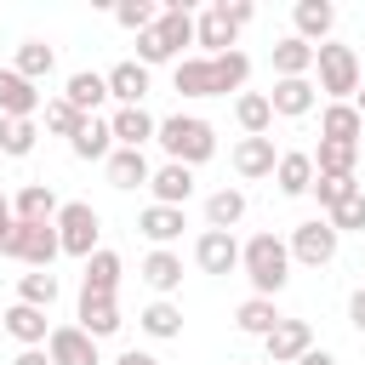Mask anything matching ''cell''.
<instances>
[{
	"label": "cell",
	"mask_w": 365,
	"mask_h": 365,
	"mask_svg": "<svg viewBox=\"0 0 365 365\" xmlns=\"http://www.w3.org/2000/svg\"><path fill=\"white\" fill-rule=\"evenodd\" d=\"M314 154H302V148H291V154H279V165H274V182H279V194L285 200H302V194H314Z\"/></svg>",
	"instance_id": "d6986e66"
},
{
	"label": "cell",
	"mask_w": 365,
	"mask_h": 365,
	"mask_svg": "<svg viewBox=\"0 0 365 365\" xmlns=\"http://www.w3.org/2000/svg\"><path fill=\"white\" fill-rule=\"evenodd\" d=\"M137 274H143V285H148V291H160V297L182 291V257H177V251H148Z\"/></svg>",
	"instance_id": "4316f807"
},
{
	"label": "cell",
	"mask_w": 365,
	"mask_h": 365,
	"mask_svg": "<svg viewBox=\"0 0 365 365\" xmlns=\"http://www.w3.org/2000/svg\"><path fill=\"white\" fill-rule=\"evenodd\" d=\"M240 268L251 279V297H279L291 279V245L279 234H251L240 245Z\"/></svg>",
	"instance_id": "3957f363"
},
{
	"label": "cell",
	"mask_w": 365,
	"mask_h": 365,
	"mask_svg": "<svg viewBox=\"0 0 365 365\" xmlns=\"http://www.w3.org/2000/svg\"><path fill=\"white\" fill-rule=\"evenodd\" d=\"M11 228H17V217H11V200L0 194V251H6V240H11Z\"/></svg>",
	"instance_id": "bcb514c9"
},
{
	"label": "cell",
	"mask_w": 365,
	"mask_h": 365,
	"mask_svg": "<svg viewBox=\"0 0 365 365\" xmlns=\"http://www.w3.org/2000/svg\"><path fill=\"white\" fill-rule=\"evenodd\" d=\"M359 131H365V120H359L354 103H325V114H319V137L325 143H359Z\"/></svg>",
	"instance_id": "836d02e7"
},
{
	"label": "cell",
	"mask_w": 365,
	"mask_h": 365,
	"mask_svg": "<svg viewBox=\"0 0 365 365\" xmlns=\"http://www.w3.org/2000/svg\"><path fill=\"white\" fill-rule=\"evenodd\" d=\"M97 234H103V217L86 205V200H68L63 211H57V240H63V257H91V251H103L97 245Z\"/></svg>",
	"instance_id": "52a82bcc"
},
{
	"label": "cell",
	"mask_w": 365,
	"mask_h": 365,
	"mask_svg": "<svg viewBox=\"0 0 365 365\" xmlns=\"http://www.w3.org/2000/svg\"><path fill=\"white\" fill-rule=\"evenodd\" d=\"M354 165H359V143H325L319 137V148H314L319 177H354Z\"/></svg>",
	"instance_id": "d590c367"
},
{
	"label": "cell",
	"mask_w": 365,
	"mask_h": 365,
	"mask_svg": "<svg viewBox=\"0 0 365 365\" xmlns=\"http://www.w3.org/2000/svg\"><path fill=\"white\" fill-rule=\"evenodd\" d=\"M262 348H268L274 365H297V359L314 348V325H308V319H279L274 336H262Z\"/></svg>",
	"instance_id": "8fae6325"
},
{
	"label": "cell",
	"mask_w": 365,
	"mask_h": 365,
	"mask_svg": "<svg viewBox=\"0 0 365 365\" xmlns=\"http://www.w3.org/2000/svg\"><path fill=\"white\" fill-rule=\"evenodd\" d=\"M291 262H302V268H325V262H336V245H342V234L331 228V217H308V222H297L291 228Z\"/></svg>",
	"instance_id": "ba28073f"
},
{
	"label": "cell",
	"mask_w": 365,
	"mask_h": 365,
	"mask_svg": "<svg viewBox=\"0 0 365 365\" xmlns=\"http://www.w3.org/2000/svg\"><path fill=\"white\" fill-rule=\"evenodd\" d=\"M114 23L131 29V34H148V29L160 23V6H154V0H120V6H114Z\"/></svg>",
	"instance_id": "ab89813d"
},
{
	"label": "cell",
	"mask_w": 365,
	"mask_h": 365,
	"mask_svg": "<svg viewBox=\"0 0 365 365\" xmlns=\"http://www.w3.org/2000/svg\"><path fill=\"white\" fill-rule=\"evenodd\" d=\"M354 108H359V120H365V86H359V91H354Z\"/></svg>",
	"instance_id": "f907efd6"
},
{
	"label": "cell",
	"mask_w": 365,
	"mask_h": 365,
	"mask_svg": "<svg viewBox=\"0 0 365 365\" xmlns=\"http://www.w3.org/2000/svg\"><path fill=\"white\" fill-rule=\"evenodd\" d=\"M40 114V86L23 80L17 68H0V120H34Z\"/></svg>",
	"instance_id": "7c38bea8"
},
{
	"label": "cell",
	"mask_w": 365,
	"mask_h": 365,
	"mask_svg": "<svg viewBox=\"0 0 365 365\" xmlns=\"http://www.w3.org/2000/svg\"><path fill=\"white\" fill-rule=\"evenodd\" d=\"M0 325L23 342V348H46V336H51V319H46V308H29V302H11L6 314H0Z\"/></svg>",
	"instance_id": "ffe728a7"
},
{
	"label": "cell",
	"mask_w": 365,
	"mask_h": 365,
	"mask_svg": "<svg viewBox=\"0 0 365 365\" xmlns=\"http://www.w3.org/2000/svg\"><path fill=\"white\" fill-rule=\"evenodd\" d=\"M291 23H297V40H308L314 51L331 40V29H336V6L331 0H297L291 6Z\"/></svg>",
	"instance_id": "4fadbf2b"
},
{
	"label": "cell",
	"mask_w": 365,
	"mask_h": 365,
	"mask_svg": "<svg viewBox=\"0 0 365 365\" xmlns=\"http://www.w3.org/2000/svg\"><path fill=\"white\" fill-rule=\"evenodd\" d=\"M268 103H274V114H279V120H302V114L319 103V86H314V80H274Z\"/></svg>",
	"instance_id": "44dd1931"
},
{
	"label": "cell",
	"mask_w": 365,
	"mask_h": 365,
	"mask_svg": "<svg viewBox=\"0 0 365 365\" xmlns=\"http://www.w3.org/2000/svg\"><path fill=\"white\" fill-rule=\"evenodd\" d=\"M331 228H336V234H365V188L331 211Z\"/></svg>",
	"instance_id": "7bdbcfd3"
},
{
	"label": "cell",
	"mask_w": 365,
	"mask_h": 365,
	"mask_svg": "<svg viewBox=\"0 0 365 365\" xmlns=\"http://www.w3.org/2000/svg\"><path fill=\"white\" fill-rule=\"evenodd\" d=\"M279 319H285V314L274 308V297H245V302L234 308V325H240L245 336H274Z\"/></svg>",
	"instance_id": "e575fe53"
},
{
	"label": "cell",
	"mask_w": 365,
	"mask_h": 365,
	"mask_svg": "<svg viewBox=\"0 0 365 365\" xmlns=\"http://www.w3.org/2000/svg\"><path fill=\"white\" fill-rule=\"evenodd\" d=\"M234 40H240V29H234V17L222 11V0L194 17V46H200V57H222V51H234Z\"/></svg>",
	"instance_id": "9c48e42d"
},
{
	"label": "cell",
	"mask_w": 365,
	"mask_h": 365,
	"mask_svg": "<svg viewBox=\"0 0 365 365\" xmlns=\"http://www.w3.org/2000/svg\"><path fill=\"white\" fill-rule=\"evenodd\" d=\"M103 171H108V182H114V188H125V194L154 182V165H148V154H143V148H114Z\"/></svg>",
	"instance_id": "ac0fdd59"
},
{
	"label": "cell",
	"mask_w": 365,
	"mask_h": 365,
	"mask_svg": "<svg viewBox=\"0 0 365 365\" xmlns=\"http://www.w3.org/2000/svg\"><path fill=\"white\" fill-rule=\"evenodd\" d=\"M245 188H217L211 200H205V228H222V234H234L240 222H245Z\"/></svg>",
	"instance_id": "f546056e"
},
{
	"label": "cell",
	"mask_w": 365,
	"mask_h": 365,
	"mask_svg": "<svg viewBox=\"0 0 365 365\" xmlns=\"http://www.w3.org/2000/svg\"><path fill=\"white\" fill-rule=\"evenodd\" d=\"M137 325H143V336H154V342H177V336H182V308H177L171 297H160V302H148V308L137 314Z\"/></svg>",
	"instance_id": "4dcf8cb0"
},
{
	"label": "cell",
	"mask_w": 365,
	"mask_h": 365,
	"mask_svg": "<svg viewBox=\"0 0 365 365\" xmlns=\"http://www.w3.org/2000/svg\"><path fill=\"white\" fill-rule=\"evenodd\" d=\"M120 325H125V319H120V302H114V297H91V291H80V331H86V336L103 342V336H114Z\"/></svg>",
	"instance_id": "cb8c5ba5"
},
{
	"label": "cell",
	"mask_w": 365,
	"mask_h": 365,
	"mask_svg": "<svg viewBox=\"0 0 365 365\" xmlns=\"http://www.w3.org/2000/svg\"><path fill=\"white\" fill-rule=\"evenodd\" d=\"M108 125H114V143H120V148H143V143H154V131H160V120H154L148 108H114Z\"/></svg>",
	"instance_id": "d4e9b609"
},
{
	"label": "cell",
	"mask_w": 365,
	"mask_h": 365,
	"mask_svg": "<svg viewBox=\"0 0 365 365\" xmlns=\"http://www.w3.org/2000/svg\"><path fill=\"white\" fill-rule=\"evenodd\" d=\"M11 68H17L23 80H34V86H40V80L57 68V51H51L46 40H23V46H17V57H11Z\"/></svg>",
	"instance_id": "74e56055"
},
{
	"label": "cell",
	"mask_w": 365,
	"mask_h": 365,
	"mask_svg": "<svg viewBox=\"0 0 365 365\" xmlns=\"http://www.w3.org/2000/svg\"><path fill=\"white\" fill-rule=\"evenodd\" d=\"M194 262H200L205 274H234V268H240V240L222 234V228H205V234L194 240Z\"/></svg>",
	"instance_id": "9a60e30c"
},
{
	"label": "cell",
	"mask_w": 365,
	"mask_h": 365,
	"mask_svg": "<svg viewBox=\"0 0 365 365\" xmlns=\"http://www.w3.org/2000/svg\"><path fill=\"white\" fill-rule=\"evenodd\" d=\"M308 74H314V46L297 40V34H285L274 46V80H308Z\"/></svg>",
	"instance_id": "83f0119b"
},
{
	"label": "cell",
	"mask_w": 365,
	"mask_h": 365,
	"mask_svg": "<svg viewBox=\"0 0 365 365\" xmlns=\"http://www.w3.org/2000/svg\"><path fill=\"white\" fill-rule=\"evenodd\" d=\"M11 365H51V354H46V348H23Z\"/></svg>",
	"instance_id": "c3c4849f"
},
{
	"label": "cell",
	"mask_w": 365,
	"mask_h": 365,
	"mask_svg": "<svg viewBox=\"0 0 365 365\" xmlns=\"http://www.w3.org/2000/svg\"><path fill=\"white\" fill-rule=\"evenodd\" d=\"M182 46H194V11H188V0H165L160 6V23L148 34H137V63L143 68L182 63Z\"/></svg>",
	"instance_id": "7a4b0ae2"
},
{
	"label": "cell",
	"mask_w": 365,
	"mask_h": 365,
	"mask_svg": "<svg viewBox=\"0 0 365 365\" xmlns=\"http://www.w3.org/2000/svg\"><path fill=\"white\" fill-rule=\"evenodd\" d=\"M68 148H74V160H103V165H108V154H114L120 143H114V125H108V120L86 114V125L68 137Z\"/></svg>",
	"instance_id": "7402d4cb"
},
{
	"label": "cell",
	"mask_w": 365,
	"mask_h": 365,
	"mask_svg": "<svg viewBox=\"0 0 365 365\" xmlns=\"http://www.w3.org/2000/svg\"><path fill=\"white\" fill-rule=\"evenodd\" d=\"M222 11L234 17V29H245V23L257 17V6H251V0H222Z\"/></svg>",
	"instance_id": "ee69618b"
},
{
	"label": "cell",
	"mask_w": 365,
	"mask_h": 365,
	"mask_svg": "<svg viewBox=\"0 0 365 365\" xmlns=\"http://www.w3.org/2000/svg\"><path fill=\"white\" fill-rule=\"evenodd\" d=\"M182 205H143L137 211V234L154 240V251H171V240H182Z\"/></svg>",
	"instance_id": "5bb4252c"
},
{
	"label": "cell",
	"mask_w": 365,
	"mask_h": 365,
	"mask_svg": "<svg viewBox=\"0 0 365 365\" xmlns=\"http://www.w3.org/2000/svg\"><path fill=\"white\" fill-rule=\"evenodd\" d=\"M46 354H51V365H103V354H97V336H86L80 325H51V336H46Z\"/></svg>",
	"instance_id": "30bf717a"
},
{
	"label": "cell",
	"mask_w": 365,
	"mask_h": 365,
	"mask_svg": "<svg viewBox=\"0 0 365 365\" xmlns=\"http://www.w3.org/2000/svg\"><path fill=\"white\" fill-rule=\"evenodd\" d=\"M274 165H279V154H274V137H240V143H234V171H240L245 182H257V177H274Z\"/></svg>",
	"instance_id": "e0dca14e"
},
{
	"label": "cell",
	"mask_w": 365,
	"mask_h": 365,
	"mask_svg": "<svg viewBox=\"0 0 365 365\" xmlns=\"http://www.w3.org/2000/svg\"><path fill=\"white\" fill-rule=\"evenodd\" d=\"M154 143H160L177 165H188V171L217 154V131H211V120H200V114H171V120H160Z\"/></svg>",
	"instance_id": "277c9868"
},
{
	"label": "cell",
	"mask_w": 365,
	"mask_h": 365,
	"mask_svg": "<svg viewBox=\"0 0 365 365\" xmlns=\"http://www.w3.org/2000/svg\"><path fill=\"white\" fill-rule=\"evenodd\" d=\"M57 194H51V182H23L17 188V200H11V217L17 222H57Z\"/></svg>",
	"instance_id": "603a6c76"
},
{
	"label": "cell",
	"mask_w": 365,
	"mask_h": 365,
	"mask_svg": "<svg viewBox=\"0 0 365 365\" xmlns=\"http://www.w3.org/2000/svg\"><path fill=\"white\" fill-rule=\"evenodd\" d=\"M154 205H188V194H194V171L188 165H177V160H165L160 171H154Z\"/></svg>",
	"instance_id": "f1b7e54d"
},
{
	"label": "cell",
	"mask_w": 365,
	"mask_h": 365,
	"mask_svg": "<svg viewBox=\"0 0 365 365\" xmlns=\"http://www.w3.org/2000/svg\"><path fill=\"white\" fill-rule=\"evenodd\" d=\"M297 365H336V354H331V348H308Z\"/></svg>",
	"instance_id": "7dc6e473"
},
{
	"label": "cell",
	"mask_w": 365,
	"mask_h": 365,
	"mask_svg": "<svg viewBox=\"0 0 365 365\" xmlns=\"http://www.w3.org/2000/svg\"><path fill=\"white\" fill-rule=\"evenodd\" d=\"M314 194H319V211L331 217L342 200H354V194H359V182H354V177H314Z\"/></svg>",
	"instance_id": "b9f144b4"
},
{
	"label": "cell",
	"mask_w": 365,
	"mask_h": 365,
	"mask_svg": "<svg viewBox=\"0 0 365 365\" xmlns=\"http://www.w3.org/2000/svg\"><path fill=\"white\" fill-rule=\"evenodd\" d=\"M108 97H114L120 108H143V97H148V68H143L137 57L114 63V68H108Z\"/></svg>",
	"instance_id": "2e32d148"
},
{
	"label": "cell",
	"mask_w": 365,
	"mask_h": 365,
	"mask_svg": "<svg viewBox=\"0 0 365 365\" xmlns=\"http://www.w3.org/2000/svg\"><path fill=\"white\" fill-rule=\"evenodd\" d=\"M348 325H354V331H365V285L348 297Z\"/></svg>",
	"instance_id": "f6af8a7d"
},
{
	"label": "cell",
	"mask_w": 365,
	"mask_h": 365,
	"mask_svg": "<svg viewBox=\"0 0 365 365\" xmlns=\"http://www.w3.org/2000/svg\"><path fill=\"white\" fill-rule=\"evenodd\" d=\"M80 125H86V114H80L68 97H51V103H46V131H51V137H74Z\"/></svg>",
	"instance_id": "60d3db41"
},
{
	"label": "cell",
	"mask_w": 365,
	"mask_h": 365,
	"mask_svg": "<svg viewBox=\"0 0 365 365\" xmlns=\"http://www.w3.org/2000/svg\"><path fill=\"white\" fill-rule=\"evenodd\" d=\"M63 97H68L80 114H97V108L108 103V74H91V68H80V74H68Z\"/></svg>",
	"instance_id": "1f68e13d"
},
{
	"label": "cell",
	"mask_w": 365,
	"mask_h": 365,
	"mask_svg": "<svg viewBox=\"0 0 365 365\" xmlns=\"http://www.w3.org/2000/svg\"><path fill=\"white\" fill-rule=\"evenodd\" d=\"M314 74H319V91H325L331 103H354V91L365 86L359 51H354V46H336V40H325V46L314 51Z\"/></svg>",
	"instance_id": "5b68a950"
},
{
	"label": "cell",
	"mask_w": 365,
	"mask_h": 365,
	"mask_svg": "<svg viewBox=\"0 0 365 365\" xmlns=\"http://www.w3.org/2000/svg\"><path fill=\"white\" fill-rule=\"evenodd\" d=\"M57 274L51 268H29V274H17V302H29V308H46L51 314V302H57Z\"/></svg>",
	"instance_id": "8d00e7d4"
},
{
	"label": "cell",
	"mask_w": 365,
	"mask_h": 365,
	"mask_svg": "<svg viewBox=\"0 0 365 365\" xmlns=\"http://www.w3.org/2000/svg\"><path fill=\"white\" fill-rule=\"evenodd\" d=\"M120 274H125V268H120V251L103 245V251L86 257V279H80V291H91V297H114V291H120Z\"/></svg>",
	"instance_id": "484cf974"
},
{
	"label": "cell",
	"mask_w": 365,
	"mask_h": 365,
	"mask_svg": "<svg viewBox=\"0 0 365 365\" xmlns=\"http://www.w3.org/2000/svg\"><path fill=\"white\" fill-rule=\"evenodd\" d=\"M6 257L23 262V268H51L63 257V240H57V222H17L11 240H6Z\"/></svg>",
	"instance_id": "8992f818"
},
{
	"label": "cell",
	"mask_w": 365,
	"mask_h": 365,
	"mask_svg": "<svg viewBox=\"0 0 365 365\" xmlns=\"http://www.w3.org/2000/svg\"><path fill=\"white\" fill-rule=\"evenodd\" d=\"M114 365H160V359H154V354H143V348H125Z\"/></svg>",
	"instance_id": "681fc988"
},
{
	"label": "cell",
	"mask_w": 365,
	"mask_h": 365,
	"mask_svg": "<svg viewBox=\"0 0 365 365\" xmlns=\"http://www.w3.org/2000/svg\"><path fill=\"white\" fill-rule=\"evenodd\" d=\"M234 120H240L245 137H268V125H274V103H268V91H240V97H234Z\"/></svg>",
	"instance_id": "d6a6232c"
},
{
	"label": "cell",
	"mask_w": 365,
	"mask_h": 365,
	"mask_svg": "<svg viewBox=\"0 0 365 365\" xmlns=\"http://www.w3.org/2000/svg\"><path fill=\"white\" fill-rule=\"evenodd\" d=\"M34 120H0V154L6 160H29L34 154Z\"/></svg>",
	"instance_id": "f35d334b"
},
{
	"label": "cell",
	"mask_w": 365,
	"mask_h": 365,
	"mask_svg": "<svg viewBox=\"0 0 365 365\" xmlns=\"http://www.w3.org/2000/svg\"><path fill=\"white\" fill-rule=\"evenodd\" d=\"M245 74H251V57L245 51H222V57H182L171 68V86L182 97H228V91H245Z\"/></svg>",
	"instance_id": "6da1fadb"
}]
</instances>
